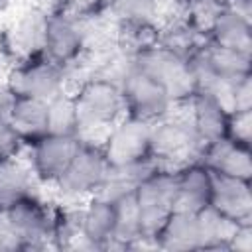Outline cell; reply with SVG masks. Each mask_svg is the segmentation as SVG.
<instances>
[{
    "label": "cell",
    "mask_w": 252,
    "mask_h": 252,
    "mask_svg": "<svg viewBox=\"0 0 252 252\" xmlns=\"http://www.w3.org/2000/svg\"><path fill=\"white\" fill-rule=\"evenodd\" d=\"M73 100L79 116V136L93 130L108 132L126 114L120 85L102 77L85 79L73 93Z\"/></svg>",
    "instance_id": "cell-1"
},
{
    "label": "cell",
    "mask_w": 252,
    "mask_h": 252,
    "mask_svg": "<svg viewBox=\"0 0 252 252\" xmlns=\"http://www.w3.org/2000/svg\"><path fill=\"white\" fill-rule=\"evenodd\" d=\"M134 67L154 77L167 91L173 104H187L197 94V81L189 59L169 51L159 43L136 55Z\"/></svg>",
    "instance_id": "cell-2"
},
{
    "label": "cell",
    "mask_w": 252,
    "mask_h": 252,
    "mask_svg": "<svg viewBox=\"0 0 252 252\" xmlns=\"http://www.w3.org/2000/svg\"><path fill=\"white\" fill-rule=\"evenodd\" d=\"M138 213H140V226L144 240L156 238L159 228L163 226L169 213L175 209L177 203V181L175 169L159 165L154 173H150L134 191Z\"/></svg>",
    "instance_id": "cell-3"
},
{
    "label": "cell",
    "mask_w": 252,
    "mask_h": 252,
    "mask_svg": "<svg viewBox=\"0 0 252 252\" xmlns=\"http://www.w3.org/2000/svg\"><path fill=\"white\" fill-rule=\"evenodd\" d=\"M108 159L102 150V144H94L93 140L81 138V144L63 171V175L57 179V189L71 199L79 197H93L100 189L106 171H108Z\"/></svg>",
    "instance_id": "cell-4"
},
{
    "label": "cell",
    "mask_w": 252,
    "mask_h": 252,
    "mask_svg": "<svg viewBox=\"0 0 252 252\" xmlns=\"http://www.w3.org/2000/svg\"><path fill=\"white\" fill-rule=\"evenodd\" d=\"M4 226L20 238L22 248L43 246V240L53 238L57 209H51L35 193L12 203L2 211Z\"/></svg>",
    "instance_id": "cell-5"
},
{
    "label": "cell",
    "mask_w": 252,
    "mask_h": 252,
    "mask_svg": "<svg viewBox=\"0 0 252 252\" xmlns=\"http://www.w3.org/2000/svg\"><path fill=\"white\" fill-rule=\"evenodd\" d=\"M18 96L49 100L65 91L67 67L51 61L45 53L22 59L6 81Z\"/></svg>",
    "instance_id": "cell-6"
},
{
    "label": "cell",
    "mask_w": 252,
    "mask_h": 252,
    "mask_svg": "<svg viewBox=\"0 0 252 252\" xmlns=\"http://www.w3.org/2000/svg\"><path fill=\"white\" fill-rule=\"evenodd\" d=\"M122 98H124V112L126 116L156 122L171 112L175 106L167 94V91L150 75L140 69H132L120 83Z\"/></svg>",
    "instance_id": "cell-7"
},
{
    "label": "cell",
    "mask_w": 252,
    "mask_h": 252,
    "mask_svg": "<svg viewBox=\"0 0 252 252\" xmlns=\"http://www.w3.org/2000/svg\"><path fill=\"white\" fill-rule=\"evenodd\" d=\"M87 49V32L79 18L67 12H49L47 26H45V41L43 53L63 65L69 67L77 63V59Z\"/></svg>",
    "instance_id": "cell-8"
},
{
    "label": "cell",
    "mask_w": 252,
    "mask_h": 252,
    "mask_svg": "<svg viewBox=\"0 0 252 252\" xmlns=\"http://www.w3.org/2000/svg\"><path fill=\"white\" fill-rule=\"evenodd\" d=\"M150 150L152 156L161 163H171L189 158L195 150L201 152V144L187 118H173L171 112L156 122L150 130Z\"/></svg>",
    "instance_id": "cell-9"
},
{
    "label": "cell",
    "mask_w": 252,
    "mask_h": 252,
    "mask_svg": "<svg viewBox=\"0 0 252 252\" xmlns=\"http://www.w3.org/2000/svg\"><path fill=\"white\" fill-rule=\"evenodd\" d=\"M150 130H152L150 122L124 114L114 126H110L104 142H100L108 163L118 165V163H130L150 158L152 156Z\"/></svg>",
    "instance_id": "cell-10"
},
{
    "label": "cell",
    "mask_w": 252,
    "mask_h": 252,
    "mask_svg": "<svg viewBox=\"0 0 252 252\" xmlns=\"http://www.w3.org/2000/svg\"><path fill=\"white\" fill-rule=\"evenodd\" d=\"M81 144V136H59L45 134L30 148V169L37 181L57 183L67 165L71 163L77 148Z\"/></svg>",
    "instance_id": "cell-11"
},
{
    "label": "cell",
    "mask_w": 252,
    "mask_h": 252,
    "mask_svg": "<svg viewBox=\"0 0 252 252\" xmlns=\"http://www.w3.org/2000/svg\"><path fill=\"white\" fill-rule=\"evenodd\" d=\"M189 122L201 144V150L209 144L228 138L230 112L209 93H197L189 102Z\"/></svg>",
    "instance_id": "cell-12"
},
{
    "label": "cell",
    "mask_w": 252,
    "mask_h": 252,
    "mask_svg": "<svg viewBox=\"0 0 252 252\" xmlns=\"http://www.w3.org/2000/svg\"><path fill=\"white\" fill-rule=\"evenodd\" d=\"M209 207H213L217 213L230 219L232 222L250 220V217H252L250 181L220 175V173L213 171V191H211Z\"/></svg>",
    "instance_id": "cell-13"
},
{
    "label": "cell",
    "mask_w": 252,
    "mask_h": 252,
    "mask_svg": "<svg viewBox=\"0 0 252 252\" xmlns=\"http://www.w3.org/2000/svg\"><path fill=\"white\" fill-rule=\"evenodd\" d=\"M175 181H177V203L175 209H185L199 213L211 203L213 191V171L201 161H185L175 167Z\"/></svg>",
    "instance_id": "cell-14"
},
{
    "label": "cell",
    "mask_w": 252,
    "mask_h": 252,
    "mask_svg": "<svg viewBox=\"0 0 252 252\" xmlns=\"http://www.w3.org/2000/svg\"><path fill=\"white\" fill-rule=\"evenodd\" d=\"M201 156L203 158H199V159L209 169H213L220 175L246 179V181H250V177H252V156H250L248 144H240L230 138H224L220 142L205 146L201 150Z\"/></svg>",
    "instance_id": "cell-15"
},
{
    "label": "cell",
    "mask_w": 252,
    "mask_h": 252,
    "mask_svg": "<svg viewBox=\"0 0 252 252\" xmlns=\"http://www.w3.org/2000/svg\"><path fill=\"white\" fill-rule=\"evenodd\" d=\"M47 14L49 12L43 8H30L8 30L6 43L12 53L20 57V61L43 53Z\"/></svg>",
    "instance_id": "cell-16"
},
{
    "label": "cell",
    "mask_w": 252,
    "mask_h": 252,
    "mask_svg": "<svg viewBox=\"0 0 252 252\" xmlns=\"http://www.w3.org/2000/svg\"><path fill=\"white\" fill-rule=\"evenodd\" d=\"M79 232L81 240L91 248H106L114 236V203L93 195L87 205L79 209Z\"/></svg>",
    "instance_id": "cell-17"
},
{
    "label": "cell",
    "mask_w": 252,
    "mask_h": 252,
    "mask_svg": "<svg viewBox=\"0 0 252 252\" xmlns=\"http://www.w3.org/2000/svg\"><path fill=\"white\" fill-rule=\"evenodd\" d=\"M158 248L165 250H199L201 248V228L199 217L193 211L173 209L165 219L163 226L154 238Z\"/></svg>",
    "instance_id": "cell-18"
},
{
    "label": "cell",
    "mask_w": 252,
    "mask_h": 252,
    "mask_svg": "<svg viewBox=\"0 0 252 252\" xmlns=\"http://www.w3.org/2000/svg\"><path fill=\"white\" fill-rule=\"evenodd\" d=\"M207 37H209V43L213 45L250 53V47H252L250 16H244L226 4L217 16V20L213 22Z\"/></svg>",
    "instance_id": "cell-19"
},
{
    "label": "cell",
    "mask_w": 252,
    "mask_h": 252,
    "mask_svg": "<svg viewBox=\"0 0 252 252\" xmlns=\"http://www.w3.org/2000/svg\"><path fill=\"white\" fill-rule=\"evenodd\" d=\"M8 122L26 146H32L47 134V100L33 96H18L10 110Z\"/></svg>",
    "instance_id": "cell-20"
},
{
    "label": "cell",
    "mask_w": 252,
    "mask_h": 252,
    "mask_svg": "<svg viewBox=\"0 0 252 252\" xmlns=\"http://www.w3.org/2000/svg\"><path fill=\"white\" fill-rule=\"evenodd\" d=\"M35 175L30 165H24L16 158L0 163V209L4 211L12 203L33 193Z\"/></svg>",
    "instance_id": "cell-21"
},
{
    "label": "cell",
    "mask_w": 252,
    "mask_h": 252,
    "mask_svg": "<svg viewBox=\"0 0 252 252\" xmlns=\"http://www.w3.org/2000/svg\"><path fill=\"white\" fill-rule=\"evenodd\" d=\"M201 53L209 69L224 81H236L244 75H250V53H242L228 47H219L207 43L201 47Z\"/></svg>",
    "instance_id": "cell-22"
},
{
    "label": "cell",
    "mask_w": 252,
    "mask_h": 252,
    "mask_svg": "<svg viewBox=\"0 0 252 252\" xmlns=\"http://www.w3.org/2000/svg\"><path fill=\"white\" fill-rule=\"evenodd\" d=\"M112 203H114V236H112V242L118 246L130 248L136 242L144 240L136 195L128 193V195L118 197Z\"/></svg>",
    "instance_id": "cell-23"
},
{
    "label": "cell",
    "mask_w": 252,
    "mask_h": 252,
    "mask_svg": "<svg viewBox=\"0 0 252 252\" xmlns=\"http://www.w3.org/2000/svg\"><path fill=\"white\" fill-rule=\"evenodd\" d=\"M116 43L122 53L136 57L159 43V28L156 22H118Z\"/></svg>",
    "instance_id": "cell-24"
},
{
    "label": "cell",
    "mask_w": 252,
    "mask_h": 252,
    "mask_svg": "<svg viewBox=\"0 0 252 252\" xmlns=\"http://www.w3.org/2000/svg\"><path fill=\"white\" fill-rule=\"evenodd\" d=\"M47 134L79 136V116L73 94L63 91L47 100Z\"/></svg>",
    "instance_id": "cell-25"
},
{
    "label": "cell",
    "mask_w": 252,
    "mask_h": 252,
    "mask_svg": "<svg viewBox=\"0 0 252 252\" xmlns=\"http://www.w3.org/2000/svg\"><path fill=\"white\" fill-rule=\"evenodd\" d=\"M159 0H110L108 10L116 22H154Z\"/></svg>",
    "instance_id": "cell-26"
},
{
    "label": "cell",
    "mask_w": 252,
    "mask_h": 252,
    "mask_svg": "<svg viewBox=\"0 0 252 252\" xmlns=\"http://www.w3.org/2000/svg\"><path fill=\"white\" fill-rule=\"evenodd\" d=\"M230 102H232V112L250 110V106H252V77L250 75H244V77L232 81Z\"/></svg>",
    "instance_id": "cell-27"
},
{
    "label": "cell",
    "mask_w": 252,
    "mask_h": 252,
    "mask_svg": "<svg viewBox=\"0 0 252 252\" xmlns=\"http://www.w3.org/2000/svg\"><path fill=\"white\" fill-rule=\"evenodd\" d=\"M108 2L110 0H65V6L61 12H67L79 20H87V18H94L102 10H106Z\"/></svg>",
    "instance_id": "cell-28"
},
{
    "label": "cell",
    "mask_w": 252,
    "mask_h": 252,
    "mask_svg": "<svg viewBox=\"0 0 252 252\" xmlns=\"http://www.w3.org/2000/svg\"><path fill=\"white\" fill-rule=\"evenodd\" d=\"M22 146H24V142L20 140V136L16 134L12 124L8 120L0 118V163L16 158Z\"/></svg>",
    "instance_id": "cell-29"
},
{
    "label": "cell",
    "mask_w": 252,
    "mask_h": 252,
    "mask_svg": "<svg viewBox=\"0 0 252 252\" xmlns=\"http://www.w3.org/2000/svg\"><path fill=\"white\" fill-rule=\"evenodd\" d=\"M252 114L250 110L244 112H230V122H228V138L240 144L250 146V134H252Z\"/></svg>",
    "instance_id": "cell-30"
},
{
    "label": "cell",
    "mask_w": 252,
    "mask_h": 252,
    "mask_svg": "<svg viewBox=\"0 0 252 252\" xmlns=\"http://www.w3.org/2000/svg\"><path fill=\"white\" fill-rule=\"evenodd\" d=\"M228 250H238V252H250L252 250V224L250 220L238 222L228 238Z\"/></svg>",
    "instance_id": "cell-31"
},
{
    "label": "cell",
    "mask_w": 252,
    "mask_h": 252,
    "mask_svg": "<svg viewBox=\"0 0 252 252\" xmlns=\"http://www.w3.org/2000/svg\"><path fill=\"white\" fill-rule=\"evenodd\" d=\"M14 100H16V93L10 89V85L8 83L0 85V118L8 120L10 110L14 106Z\"/></svg>",
    "instance_id": "cell-32"
},
{
    "label": "cell",
    "mask_w": 252,
    "mask_h": 252,
    "mask_svg": "<svg viewBox=\"0 0 252 252\" xmlns=\"http://www.w3.org/2000/svg\"><path fill=\"white\" fill-rule=\"evenodd\" d=\"M47 4V12H61L63 6H65V0H43Z\"/></svg>",
    "instance_id": "cell-33"
},
{
    "label": "cell",
    "mask_w": 252,
    "mask_h": 252,
    "mask_svg": "<svg viewBox=\"0 0 252 252\" xmlns=\"http://www.w3.org/2000/svg\"><path fill=\"white\" fill-rule=\"evenodd\" d=\"M12 2H14V0H0V14H4V12L12 6Z\"/></svg>",
    "instance_id": "cell-34"
},
{
    "label": "cell",
    "mask_w": 252,
    "mask_h": 252,
    "mask_svg": "<svg viewBox=\"0 0 252 252\" xmlns=\"http://www.w3.org/2000/svg\"><path fill=\"white\" fill-rule=\"evenodd\" d=\"M0 219H2V209H0Z\"/></svg>",
    "instance_id": "cell-35"
}]
</instances>
